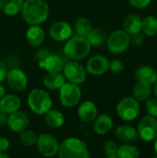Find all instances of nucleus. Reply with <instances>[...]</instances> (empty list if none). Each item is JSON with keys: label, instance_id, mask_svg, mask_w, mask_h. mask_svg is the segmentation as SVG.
Instances as JSON below:
<instances>
[{"label": "nucleus", "instance_id": "1", "mask_svg": "<svg viewBox=\"0 0 157 158\" xmlns=\"http://www.w3.org/2000/svg\"><path fill=\"white\" fill-rule=\"evenodd\" d=\"M20 13L28 24L40 25L48 19L49 6L45 0H24Z\"/></svg>", "mask_w": 157, "mask_h": 158}, {"label": "nucleus", "instance_id": "2", "mask_svg": "<svg viewBox=\"0 0 157 158\" xmlns=\"http://www.w3.org/2000/svg\"><path fill=\"white\" fill-rule=\"evenodd\" d=\"M56 156L59 158H88L90 153L88 145L84 141L70 137L59 143Z\"/></svg>", "mask_w": 157, "mask_h": 158}, {"label": "nucleus", "instance_id": "3", "mask_svg": "<svg viewBox=\"0 0 157 158\" xmlns=\"http://www.w3.org/2000/svg\"><path fill=\"white\" fill-rule=\"evenodd\" d=\"M92 50V45L85 37L73 36L66 41L63 53L70 60H81L86 58Z\"/></svg>", "mask_w": 157, "mask_h": 158}, {"label": "nucleus", "instance_id": "4", "mask_svg": "<svg viewBox=\"0 0 157 158\" xmlns=\"http://www.w3.org/2000/svg\"><path fill=\"white\" fill-rule=\"evenodd\" d=\"M27 103L30 109L36 115L43 116L49 109L52 108L53 101L50 94L43 89L35 88L31 90L27 98Z\"/></svg>", "mask_w": 157, "mask_h": 158}, {"label": "nucleus", "instance_id": "5", "mask_svg": "<svg viewBox=\"0 0 157 158\" xmlns=\"http://www.w3.org/2000/svg\"><path fill=\"white\" fill-rule=\"evenodd\" d=\"M58 91L59 102L64 107L72 108L80 104L81 99V89L79 84L66 81Z\"/></svg>", "mask_w": 157, "mask_h": 158}, {"label": "nucleus", "instance_id": "6", "mask_svg": "<svg viewBox=\"0 0 157 158\" xmlns=\"http://www.w3.org/2000/svg\"><path fill=\"white\" fill-rule=\"evenodd\" d=\"M106 46L110 53L119 55L125 52L130 44V34L124 30H117L106 38Z\"/></svg>", "mask_w": 157, "mask_h": 158}, {"label": "nucleus", "instance_id": "7", "mask_svg": "<svg viewBox=\"0 0 157 158\" xmlns=\"http://www.w3.org/2000/svg\"><path fill=\"white\" fill-rule=\"evenodd\" d=\"M116 111L122 120L131 121L138 117L140 113V105L134 97H125L118 102Z\"/></svg>", "mask_w": 157, "mask_h": 158}, {"label": "nucleus", "instance_id": "8", "mask_svg": "<svg viewBox=\"0 0 157 158\" xmlns=\"http://www.w3.org/2000/svg\"><path fill=\"white\" fill-rule=\"evenodd\" d=\"M63 75L66 81L75 84H81L86 80V69L78 60H69L64 64Z\"/></svg>", "mask_w": 157, "mask_h": 158}, {"label": "nucleus", "instance_id": "9", "mask_svg": "<svg viewBox=\"0 0 157 158\" xmlns=\"http://www.w3.org/2000/svg\"><path fill=\"white\" fill-rule=\"evenodd\" d=\"M36 146L39 153L45 157H53L57 155L59 143L50 133H42L38 136Z\"/></svg>", "mask_w": 157, "mask_h": 158}, {"label": "nucleus", "instance_id": "10", "mask_svg": "<svg viewBox=\"0 0 157 158\" xmlns=\"http://www.w3.org/2000/svg\"><path fill=\"white\" fill-rule=\"evenodd\" d=\"M138 134L145 142H153L157 137V119L152 116L144 117L138 125Z\"/></svg>", "mask_w": 157, "mask_h": 158}, {"label": "nucleus", "instance_id": "11", "mask_svg": "<svg viewBox=\"0 0 157 158\" xmlns=\"http://www.w3.org/2000/svg\"><path fill=\"white\" fill-rule=\"evenodd\" d=\"M6 80L8 86L13 91L21 92L24 91L28 86V77L26 73L18 68L9 69L7 71Z\"/></svg>", "mask_w": 157, "mask_h": 158}, {"label": "nucleus", "instance_id": "12", "mask_svg": "<svg viewBox=\"0 0 157 158\" xmlns=\"http://www.w3.org/2000/svg\"><path fill=\"white\" fill-rule=\"evenodd\" d=\"M72 33L73 28L67 21H56L49 28V35L56 42H66Z\"/></svg>", "mask_w": 157, "mask_h": 158}, {"label": "nucleus", "instance_id": "13", "mask_svg": "<svg viewBox=\"0 0 157 158\" xmlns=\"http://www.w3.org/2000/svg\"><path fill=\"white\" fill-rule=\"evenodd\" d=\"M109 69V60L101 55L92 56L86 64V71L93 76H101Z\"/></svg>", "mask_w": 157, "mask_h": 158}, {"label": "nucleus", "instance_id": "14", "mask_svg": "<svg viewBox=\"0 0 157 158\" xmlns=\"http://www.w3.org/2000/svg\"><path fill=\"white\" fill-rule=\"evenodd\" d=\"M29 124H30V118L25 112L18 110L8 115L6 126L11 131L15 133H20L21 131H23L28 128Z\"/></svg>", "mask_w": 157, "mask_h": 158}, {"label": "nucleus", "instance_id": "15", "mask_svg": "<svg viewBox=\"0 0 157 158\" xmlns=\"http://www.w3.org/2000/svg\"><path fill=\"white\" fill-rule=\"evenodd\" d=\"M78 117L80 120L83 123L93 122L98 114V109L96 105L92 101H83L78 106Z\"/></svg>", "mask_w": 157, "mask_h": 158}, {"label": "nucleus", "instance_id": "16", "mask_svg": "<svg viewBox=\"0 0 157 158\" xmlns=\"http://www.w3.org/2000/svg\"><path fill=\"white\" fill-rule=\"evenodd\" d=\"M39 67L43 69L47 73H57L61 72L64 68V60L57 55L50 54L43 60L38 62Z\"/></svg>", "mask_w": 157, "mask_h": 158}, {"label": "nucleus", "instance_id": "17", "mask_svg": "<svg viewBox=\"0 0 157 158\" xmlns=\"http://www.w3.org/2000/svg\"><path fill=\"white\" fill-rule=\"evenodd\" d=\"M20 98L14 94H5L0 99V112H3L7 116L18 111L20 108Z\"/></svg>", "mask_w": 157, "mask_h": 158}, {"label": "nucleus", "instance_id": "18", "mask_svg": "<svg viewBox=\"0 0 157 158\" xmlns=\"http://www.w3.org/2000/svg\"><path fill=\"white\" fill-rule=\"evenodd\" d=\"M26 40L32 47H39L45 40V32L39 25H31L26 31Z\"/></svg>", "mask_w": 157, "mask_h": 158}, {"label": "nucleus", "instance_id": "19", "mask_svg": "<svg viewBox=\"0 0 157 158\" xmlns=\"http://www.w3.org/2000/svg\"><path fill=\"white\" fill-rule=\"evenodd\" d=\"M116 137L123 143H133L138 140V131L130 125H121L116 130Z\"/></svg>", "mask_w": 157, "mask_h": 158}, {"label": "nucleus", "instance_id": "20", "mask_svg": "<svg viewBox=\"0 0 157 158\" xmlns=\"http://www.w3.org/2000/svg\"><path fill=\"white\" fill-rule=\"evenodd\" d=\"M93 121V131L99 135L106 134L113 127V119L107 114H101L97 116Z\"/></svg>", "mask_w": 157, "mask_h": 158}, {"label": "nucleus", "instance_id": "21", "mask_svg": "<svg viewBox=\"0 0 157 158\" xmlns=\"http://www.w3.org/2000/svg\"><path fill=\"white\" fill-rule=\"evenodd\" d=\"M45 88L51 91H58L66 82V78L61 72L57 73H47L43 80Z\"/></svg>", "mask_w": 157, "mask_h": 158}, {"label": "nucleus", "instance_id": "22", "mask_svg": "<svg viewBox=\"0 0 157 158\" xmlns=\"http://www.w3.org/2000/svg\"><path fill=\"white\" fill-rule=\"evenodd\" d=\"M43 116H44V121L46 125L53 130L61 128L65 123V118L63 114L57 109L51 108Z\"/></svg>", "mask_w": 157, "mask_h": 158}, {"label": "nucleus", "instance_id": "23", "mask_svg": "<svg viewBox=\"0 0 157 158\" xmlns=\"http://www.w3.org/2000/svg\"><path fill=\"white\" fill-rule=\"evenodd\" d=\"M142 19L139 15L130 14L123 21V29L130 35L138 33L142 31Z\"/></svg>", "mask_w": 157, "mask_h": 158}, {"label": "nucleus", "instance_id": "24", "mask_svg": "<svg viewBox=\"0 0 157 158\" xmlns=\"http://www.w3.org/2000/svg\"><path fill=\"white\" fill-rule=\"evenodd\" d=\"M135 78L137 79L138 81L153 84L156 81L157 72L149 66H143L136 69Z\"/></svg>", "mask_w": 157, "mask_h": 158}, {"label": "nucleus", "instance_id": "25", "mask_svg": "<svg viewBox=\"0 0 157 158\" xmlns=\"http://www.w3.org/2000/svg\"><path fill=\"white\" fill-rule=\"evenodd\" d=\"M24 0H0V9L7 16H15L20 12Z\"/></svg>", "mask_w": 157, "mask_h": 158}, {"label": "nucleus", "instance_id": "26", "mask_svg": "<svg viewBox=\"0 0 157 158\" xmlns=\"http://www.w3.org/2000/svg\"><path fill=\"white\" fill-rule=\"evenodd\" d=\"M152 94V84L138 81L133 87V95L137 101H144Z\"/></svg>", "mask_w": 157, "mask_h": 158}, {"label": "nucleus", "instance_id": "27", "mask_svg": "<svg viewBox=\"0 0 157 158\" xmlns=\"http://www.w3.org/2000/svg\"><path fill=\"white\" fill-rule=\"evenodd\" d=\"M106 38H107V36H106L105 31L99 28L92 29V31L89 32V34L86 37V39L88 40L90 44L94 47L103 45L104 43L106 41Z\"/></svg>", "mask_w": 157, "mask_h": 158}, {"label": "nucleus", "instance_id": "28", "mask_svg": "<svg viewBox=\"0 0 157 158\" xmlns=\"http://www.w3.org/2000/svg\"><path fill=\"white\" fill-rule=\"evenodd\" d=\"M92 29V22L88 19L84 17H80L76 19L74 25V31L76 32V35L86 38Z\"/></svg>", "mask_w": 157, "mask_h": 158}, {"label": "nucleus", "instance_id": "29", "mask_svg": "<svg viewBox=\"0 0 157 158\" xmlns=\"http://www.w3.org/2000/svg\"><path fill=\"white\" fill-rule=\"evenodd\" d=\"M142 31L147 36H155L157 34V18L155 16H147L142 20Z\"/></svg>", "mask_w": 157, "mask_h": 158}, {"label": "nucleus", "instance_id": "30", "mask_svg": "<svg viewBox=\"0 0 157 158\" xmlns=\"http://www.w3.org/2000/svg\"><path fill=\"white\" fill-rule=\"evenodd\" d=\"M139 156L140 153L136 146L124 144L118 149V158H136Z\"/></svg>", "mask_w": 157, "mask_h": 158}, {"label": "nucleus", "instance_id": "31", "mask_svg": "<svg viewBox=\"0 0 157 158\" xmlns=\"http://www.w3.org/2000/svg\"><path fill=\"white\" fill-rule=\"evenodd\" d=\"M38 135L31 130H24L19 133V140L21 143L25 146H34L36 145Z\"/></svg>", "mask_w": 157, "mask_h": 158}, {"label": "nucleus", "instance_id": "32", "mask_svg": "<svg viewBox=\"0 0 157 158\" xmlns=\"http://www.w3.org/2000/svg\"><path fill=\"white\" fill-rule=\"evenodd\" d=\"M118 146L112 141H108L104 145V153L107 158H118Z\"/></svg>", "mask_w": 157, "mask_h": 158}, {"label": "nucleus", "instance_id": "33", "mask_svg": "<svg viewBox=\"0 0 157 158\" xmlns=\"http://www.w3.org/2000/svg\"><path fill=\"white\" fill-rule=\"evenodd\" d=\"M145 108L149 116L157 118V98H148L146 99Z\"/></svg>", "mask_w": 157, "mask_h": 158}, {"label": "nucleus", "instance_id": "34", "mask_svg": "<svg viewBox=\"0 0 157 158\" xmlns=\"http://www.w3.org/2000/svg\"><path fill=\"white\" fill-rule=\"evenodd\" d=\"M124 69H125V65L119 59H114L111 62H109V69L113 73H116V74L120 73L124 70Z\"/></svg>", "mask_w": 157, "mask_h": 158}, {"label": "nucleus", "instance_id": "35", "mask_svg": "<svg viewBox=\"0 0 157 158\" xmlns=\"http://www.w3.org/2000/svg\"><path fill=\"white\" fill-rule=\"evenodd\" d=\"M144 37L143 35H142L140 32L138 33H134V34H131L130 36V44L134 46H141L144 44Z\"/></svg>", "mask_w": 157, "mask_h": 158}, {"label": "nucleus", "instance_id": "36", "mask_svg": "<svg viewBox=\"0 0 157 158\" xmlns=\"http://www.w3.org/2000/svg\"><path fill=\"white\" fill-rule=\"evenodd\" d=\"M129 2L136 8H144L150 4L151 0H129Z\"/></svg>", "mask_w": 157, "mask_h": 158}, {"label": "nucleus", "instance_id": "37", "mask_svg": "<svg viewBox=\"0 0 157 158\" xmlns=\"http://www.w3.org/2000/svg\"><path fill=\"white\" fill-rule=\"evenodd\" d=\"M10 147V142L7 138L0 136V152H6Z\"/></svg>", "mask_w": 157, "mask_h": 158}, {"label": "nucleus", "instance_id": "38", "mask_svg": "<svg viewBox=\"0 0 157 158\" xmlns=\"http://www.w3.org/2000/svg\"><path fill=\"white\" fill-rule=\"evenodd\" d=\"M7 67L6 65L5 64L4 61H2L0 59V82L4 81L6 80V74H7Z\"/></svg>", "mask_w": 157, "mask_h": 158}, {"label": "nucleus", "instance_id": "39", "mask_svg": "<svg viewBox=\"0 0 157 158\" xmlns=\"http://www.w3.org/2000/svg\"><path fill=\"white\" fill-rule=\"evenodd\" d=\"M49 55H50V53L47 50H40V51H38L37 52V59H38V62L43 60Z\"/></svg>", "mask_w": 157, "mask_h": 158}, {"label": "nucleus", "instance_id": "40", "mask_svg": "<svg viewBox=\"0 0 157 158\" xmlns=\"http://www.w3.org/2000/svg\"><path fill=\"white\" fill-rule=\"evenodd\" d=\"M8 116L3 112H0V127H5L7 124Z\"/></svg>", "mask_w": 157, "mask_h": 158}, {"label": "nucleus", "instance_id": "41", "mask_svg": "<svg viewBox=\"0 0 157 158\" xmlns=\"http://www.w3.org/2000/svg\"><path fill=\"white\" fill-rule=\"evenodd\" d=\"M6 94V90H5V87L1 84V82H0V99L4 96Z\"/></svg>", "mask_w": 157, "mask_h": 158}, {"label": "nucleus", "instance_id": "42", "mask_svg": "<svg viewBox=\"0 0 157 158\" xmlns=\"http://www.w3.org/2000/svg\"><path fill=\"white\" fill-rule=\"evenodd\" d=\"M9 156L6 152H0V158H8Z\"/></svg>", "mask_w": 157, "mask_h": 158}, {"label": "nucleus", "instance_id": "43", "mask_svg": "<svg viewBox=\"0 0 157 158\" xmlns=\"http://www.w3.org/2000/svg\"><path fill=\"white\" fill-rule=\"evenodd\" d=\"M154 84H155V86H154V93H155V97L157 98V80H156V81H155Z\"/></svg>", "mask_w": 157, "mask_h": 158}, {"label": "nucleus", "instance_id": "44", "mask_svg": "<svg viewBox=\"0 0 157 158\" xmlns=\"http://www.w3.org/2000/svg\"><path fill=\"white\" fill-rule=\"evenodd\" d=\"M155 152H156L157 154V137L155 138Z\"/></svg>", "mask_w": 157, "mask_h": 158}]
</instances>
